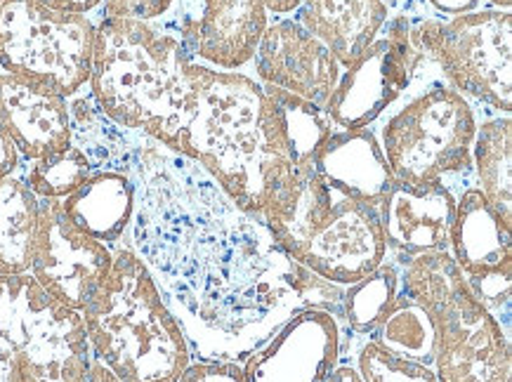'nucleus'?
I'll use <instances>...</instances> for the list:
<instances>
[{
  "instance_id": "cd10ccee",
  "label": "nucleus",
  "mask_w": 512,
  "mask_h": 382,
  "mask_svg": "<svg viewBox=\"0 0 512 382\" xmlns=\"http://www.w3.org/2000/svg\"><path fill=\"white\" fill-rule=\"evenodd\" d=\"M177 0H104L100 19H135V22H161L170 15Z\"/></svg>"
},
{
  "instance_id": "b1692460",
  "label": "nucleus",
  "mask_w": 512,
  "mask_h": 382,
  "mask_svg": "<svg viewBox=\"0 0 512 382\" xmlns=\"http://www.w3.org/2000/svg\"><path fill=\"white\" fill-rule=\"evenodd\" d=\"M399 293H402L399 265L387 255L376 272L345 286L343 300H340V316H343L347 335L369 338L378 321L387 314V309L395 305Z\"/></svg>"
},
{
  "instance_id": "4be33fe9",
  "label": "nucleus",
  "mask_w": 512,
  "mask_h": 382,
  "mask_svg": "<svg viewBox=\"0 0 512 382\" xmlns=\"http://www.w3.org/2000/svg\"><path fill=\"white\" fill-rule=\"evenodd\" d=\"M472 187L512 227V118L482 116L472 142Z\"/></svg>"
},
{
  "instance_id": "7ed1b4c3",
  "label": "nucleus",
  "mask_w": 512,
  "mask_h": 382,
  "mask_svg": "<svg viewBox=\"0 0 512 382\" xmlns=\"http://www.w3.org/2000/svg\"><path fill=\"white\" fill-rule=\"evenodd\" d=\"M260 220L288 258L338 286L361 281L387 258L378 210L328 187L312 158L269 182Z\"/></svg>"
},
{
  "instance_id": "aec40b11",
  "label": "nucleus",
  "mask_w": 512,
  "mask_h": 382,
  "mask_svg": "<svg viewBox=\"0 0 512 382\" xmlns=\"http://www.w3.org/2000/svg\"><path fill=\"white\" fill-rule=\"evenodd\" d=\"M262 85V130L269 156L279 170L303 166L321 142L336 130L331 118L317 104L274 85Z\"/></svg>"
},
{
  "instance_id": "412c9836",
  "label": "nucleus",
  "mask_w": 512,
  "mask_h": 382,
  "mask_svg": "<svg viewBox=\"0 0 512 382\" xmlns=\"http://www.w3.org/2000/svg\"><path fill=\"white\" fill-rule=\"evenodd\" d=\"M392 8L387 0H305L295 19L324 41L347 69L376 41Z\"/></svg>"
},
{
  "instance_id": "6ab92c4d",
  "label": "nucleus",
  "mask_w": 512,
  "mask_h": 382,
  "mask_svg": "<svg viewBox=\"0 0 512 382\" xmlns=\"http://www.w3.org/2000/svg\"><path fill=\"white\" fill-rule=\"evenodd\" d=\"M133 151V149H130ZM62 208L78 229L93 239L118 246L128 234L135 213V182L126 161L95 168L74 194L62 199Z\"/></svg>"
},
{
  "instance_id": "473e14b6",
  "label": "nucleus",
  "mask_w": 512,
  "mask_h": 382,
  "mask_svg": "<svg viewBox=\"0 0 512 382\" xmlns=\"http://www.w3.org/2000/svg\"><path fill=\"white\" fill-rule=\"evenodd\" d=\"M0 382H22V373H19L15 354H12V349L3 335H0Z\"/></svg>"
},
{
  "instance_id": "2eb2a0df",
  "label": "nucleus",
  "mask_w": 512,
  "mask_h": 382,
  "mask_svg": "<svg viewBox=\"0 0 512 382\" xmlns=\"http://www.w3.org/2000/svg\"><path fill=\"white\" fill-rule=\"evenodd\" d=\"M458 196L442 184L411 187L392 177L378 203L387 255L395 260L425 253H449Z\"/></svg>"
},
{
  "instance_id": "6e6552de",
  "label": "nucleus",
  "mask_w": 512,
  "mask_h": 382,
  "mask_svg": "<svg viewBox=\"0 0 512 382\" xmlns=\"http://www.w3.org/2000/svg\"><path fill=\"white\" fill-rule=\"evenodd\" d=\"M416 43L435 59L444 83L461 92L477 116L512 111V12L482 8L439 17L423 0H404Z\"/></svg>"
},
{
  "instance_id": "0eeeda50",
  "label": "nucleus",
  "mask_w": 512,
  "mask_h": 382,
  "mask_svg": "<svg viewBox=\"0 0 512 382\" xmlns=\"http://www.w3.org/2000/svg\"><path fill=\"white\" fill-rule=\"evenodd\" d=\"M395 262L402 293L418 302L435 324L432 366L437 380L512 382L510 338L472 298L451 253H425Z\"/></svg>"
},
{
  "instance_id": "f03ea898",
  "label": "nucleus",
  "mask_w": 512,
  "mask_h": 382,
  "mask_svg": "<svg viewBox=\"0 0 512 382\" xmlns=\"http://www.w3.org/2000/svg\"><path fill=\"white\" fill-rule=\"evenodd\" d=\"M189 67L166 22L97 19L88 92L118 128L177 154L194 104Z\"/></svg>"
},
{
  "instance_id": "f3484780",
  "label": "nucleus",
  "mask_w": 512,
  "mask_h": 382,
  "mask_svg": "<svg viewBox=\"0 0 512 382\" xmlns=\"http://www.w3.org/2000/svg\"><path fill=\"white\" fill-rule=\"evenodd\" d=\"M0 123L22 163L41 161L74 144L69 100L29 78L0 69Z\"/></svg>"
},
{
  "instance_id": "1a4fd4ad",
  "label": "nucleus",
  "mask_w": 512,
  "mask_h": 382,
  "mask_svg": "<svg viewBox=\"0 0 512 382\" xmlns=\"http://www.w3.org/2000/svg\"><path fill=\"white\" fill-rule=\"evenodd\" d=\"M95 31L97 19L41 0H0V69L71 100L88 88Z\"/></svg>"
},
{
  "instance_id": "a211bd4d",
  "label": "nucleus",
  "mask_w": 512,
  "mask_h": 382,
  "mask_svg": "<svg viewBox=\"0 0 512 382\" xmlns=\"http://www.w3.org/2000/svg\"><path fill=\"white\" fill-rule=\"evenodd\" d=\"M312 168L331 189L373 208H378L392 182V170L373 128H336L314 151Z\"/></svg>"
},
{
  "instance_id": "4c0bfd02",
  "label": "nucleus",
  "mask_w": 512,
  "mask_h": 382,
  "mask_svg": "<svg viewBox=\"0 0 512 382\" xmlns=\"http://www.w3.org/2000/svg\"><path fill=\"white\" fill-rule=\"evenodd\" d=\"M387 3H390V5H392V8H399V5H402V3H404V0H387Z\"/></svg>"
},
{
  "instance_id": "e433bc0d",
  "label": "nucleus",
  "mask_w": 512,
  "mask_h": 382,
  "mask_svg": "<svg viewBox=\"0 0 512 382\" xmlns=\"http://www.w3.org/2000/svg\"><path fill=\"white\" fill-rule=\"evenodd\" d=\"M482 5L494 10H512V0H482Z\"/></svg>"
},
{
  "instance_id": "20e7f679",
  "label": "nucleus",
  "mask_w": 512,
  "mask_h": 382,
  "mask_svg": "<svg viewBox=\"0 0 512 382\" xmlns=\"http://www.w3.org/2000/svg\"><path fill=\"white\" fill-rule=\"evenodd\" d=\"M90 357L121 382H177L192 361V347L159 288L121 241L102 286L83 307Z\"/></svg>"
},
{
  "instance_id": "f704fd0d",
  "label": "nucleus",
  "mask_w": 512,
  "mask_h": 382,
  "mask_svg": "<svg viewBox=\"0 0 512 382\" xmlns=\"http://www.w3.org/2000/svg\"><path fill=\"white\" fill-rule=\"evenodd\" d=\"M81 382H121V380H118L111 371H107V368H104L102 364H97V361H90L88 371H85Z\"/></svg>"
},
{
  "instance_id": "393cba45",
  "label": "nucleus",
  "mask_w": 512,
  "mask_h": 382,
  "mask_svg": "<svg viewBox=\"0 0 512 382\" xmlns=\"http://www.w3.org/2000/svg\"><path fill=\"white\" fill-rule=\"evenodd\" d=\"M369 338L399 357L423 364H432L435 359V324L430 314L404 293H399Z\"/></svg>"
},
{
  "instance_id": "f8f14e48",
  "label": "nucleus",
  "mask_w": 512,
  "mask_h": 382,
  "mask_svg": "<svg viewBox=\"0 0 512 382\" xmlns=\"http://www.w3.org/2000/svg\"><path fill=\"white\" fill-rule=\"evenodd\" d=\"M114 262V248L78 229L62 201L41 199L31 276L50 298L83 312Z\"/></svg>"
},
{
  "instance_id": "c9c22d12",
  "label": "nucleus",
  "mask_w": 512,
  "mask_h": 382,
  "mask_svg": "<svg viewBox=\"0 0 512 382\" xmlns=\"http://www.w3.org/2000/svg\"><path fill=\"white\" fill-rule=\"evenodd\" d=\"M326 382H361V380H359L357 371H354V366L345 364V361H343V364H340L336 371H333V375Z\"/></svg>"
},
{
  "instance_id": "9d476101",
  "label": "nucleus",
  "mask_w": 512,
  "mask_h": 382,
  "mask_svg": "<svg viewBox=\"0 0 512 382\" xmlns=\"http://www.w3.org/2000/svg\"><path fill=\"white\" fill-rule=\"evenodd\" d=\"M0 335L22 382H81L93 361L83 314L50 298L31 274L0 276Z\"/></svg>"
},
{
  "instance_id": "39448f33",
  "label": "nucleus",
  "mask_w": 512,
  "mask_h": 382,
  "mask_svg": "<svg viewBox=\"0 0 512 382\" xmlns=\"http://www.w3.org/2000/svg\"><path fill=\"white\" fill-rule=\"evenodd\" d=\"M189 71L194 104L177 154L201 166L236 206L260 220L269 182L281 173L262 130V85L246 71L199 62Z\"/></svg>"
},
{
  "instance_id": "c756f323",
  "label": "nucleus",
  "mask_w": 512,
  "mask_h": 382,
  "mask_svg": "<svg viewBox=\"0 0 512 382\" xmlns=\"http://www.w3.org/2000/svg\"><path fill=\"white\" fill-rule=\"evenodd\" d=\"M428 8L435 12L439 17H458V15H468V12L482 10V0H423Z\"/></svg>"
},
{
  "instance_id": "f257e3e1",
  "label": "nucleus",
  "mask_w": 512,
  "mask_h": 382,
  "mask_svg": "<svg viewBox=\"0 0 512 382\" xmlns=\"http://www.w3.org/2000/svg\"><path fill=\"white\" fill-rule=\"evenodd\" d=\"M135 213L123 241L180 321L192 357L239 361L307 307L340 316L345 286L300 267L265 222L189 158L135 135Z\"/></svg>"
},
{
  "instance_id": "7c9ffc66",
  "label": "nucleus",
  "mask_w": 512,
  "mask_h": 382,
  "mask_svg": "<svg viewBox=\"0 0 512 382\" xmlns=\"http://www.w3.org/2000/svg\"><path fill=\"white\" fill-rule=\"evenodd\" d=\"M41 3L59 12H71V15H85V17L100 19L104 0H41Z\"/></svg>"
},
{
  "instance_id": "9b49d317",
  "label": "nucleus",
  "mask_w": 512,
  "mask_h": 382,
  "mask_svg": "<svg viewBox=\"0 0 512 382\" xmlns=\"http://www.w3.org/2000/svg\"><path fill=\"white\" fill-rule=\"evenodd\" d=\"M449 253L472 298L512 340V227L475 187L458 196Z\"/></svg>"
},
{
  "instance_id": "423d86ee",
  "label": "nucleus",
  "mask_w": 512,
  "mask_h": 382,
  "mask_svg": "<svg viewBox=\"0 0 512 382\" xmlns=\"http://www.w3.org/2000/svg\"><path fill=\"white\" fill-rule=\"evenodd\" d=\"M479 116L449 83L409 88L371 125L395 180L442 184L456 196L472 187V142Z\"/></svg>"
},
{
  "instance_id": "5701e85b",
  "label": "nucleus",
  "mask_w": 512,
  "mask_h": 382,
  "mask_svg": "<svg viewBox=\"0 0 512 382\" xmlns=\"http://www.w3.org/2000/svg\"><path fill=\"white\" fill-rule=\"evenodd\" d=\"M41 199L22 170L0 177V276L29 274L34 262Z\"/></svg>"
},
{
  "instance_id": "bb28decb",
  "label": "nucleus",
  "mask_w": 512,
  "mask_h": 382,
  "mask_svg": "<svg viewBox=\"0 0 512 382\" xmlns=\"http://www.w3.org/2000/svg\"><path fill=\"white\" fill-rule=\"evenodd\" d=\"M19 170L38 199L62 201L88 180L95 166L81 147L71 144L69 149L41 158V161L22 163Z\"/></svg>"
},
{
  "instance_id": "dca6fc26",
  "label": "nucleus",
  "mask_w": 512,
  "mask_h": 382,
  "mask_svg": "<svg viewBox=\"0 0 512 382\" xmlns=\"http://www.w3.org/2000/svg\"><path fill=\"white\" fill-rule=\"evenodd\" d=\"M269 19L262 0H201L196 22L175 34L192 62L248 71Z\"/></svg>"
},
{
  "instance_id": "c85d7f7f",
  "label": "nucleus",
  "mask_w": 512,
  "mask_h": 382,
  "mask_svg": "<svg viewBox=\"0 0 512 382\" xmlns=\"http://www.w3.org/2000/svg\"><path fill=\"white\" fill-rule=\"evenodd\" d=\"M177 382H246L244 364H239V361L192 359Z\"/></svg>"
},
{
  "instance_id": "72a5a7b5",
  "label": "nucleus",
  "mask_w": 512,
  "mask_h": 382,
  "mask_svg": "<svg viewBox=\"0 0 512 382\" xmlns=\"http://www.w3.org/2000/svg\"><path fill=\"white\" fill-rule=\"evenodd\" d=\"M269 12V17H293L303 8L305 0H262Z\"/></svg>"
},
{
  "instance_id": "4468645a",
  "label": "nucleus",
  "mask_w": 512,
  "mask_h": 382,
  "mask_svg": "<svg viewBox=\"0 0 512 382\" xmlns=\"http://www.w3.org/2000/svg\"><path fill=\"white\" fill-rule=\"evenodd\" d=\"M246 74L258 83L293 92L326 111L343 67L331 48L298 19L272 17Z\"/></svg>"
},
{
  "instance_id": "2f4dec72",
  "label": "nucleus",
  "mask_w": 512,
  "mask_h": 382,
  "mask_svg": "<svg viewBox=\"0 0 512 382\" xmlns=\"http://www.w3.org/2000/svg\"><path fill=\"white\" fill-rule=\"evenodd\" d=\"M19 168H22V158H19L15 144L10 142L3 123H0V177L17 173Z\"/></svg>"
},
{
  "instance_id": "a878e982",
  "label": "nucleus",
  "mask_w": 512,
  "mask_h": 382,
  "mask_svg": "<svg viewBox=\"0 0 512 382\" xmlns=\"http://www.w3.org/2000/svg\"><path fill=\"white\" fill-rule=\"evenodd\" d=\"M343 361L354 366L361 382H439L432 364L387 352L371 338L347 335Z\"/></svg>"
},
{
  "instance_id": "ddd939ff",
  "label": "nucleus",
  "mask_w": 512,
  "mask_h": 382,
  "mask_svg": "<svg viewBox=\"0 0 512 382\" xmlns=\"http://www.w3.org/2000/svg\"><path fill=\"white\" fill-rule=\"evenodd\" d=\"M343 316L307 307L286 319L244 361L246 382H326L343 364Z\"/></svg>"
}]
</instances>
